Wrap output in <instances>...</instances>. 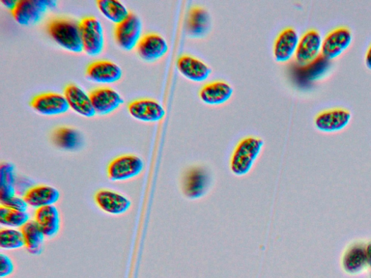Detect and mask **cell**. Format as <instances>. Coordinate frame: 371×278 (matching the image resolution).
<instances>
[{
    "label": "cell",
    "instance_id": "cell-11",
    "mask_svg": "<svg viewBox=\"0 0 371 278\" xmlns=\"http://www.w3.org/2000/svg\"><path fill=\"white\" fill-rule=\"evenodd\" d=\"M31 106L44 116H59L68 112L70 107L64 95L58 93H44L33 98Z\"/></svg>",
    "mask_w": 371,
    "mask_h": 278
},
{
    "label": "cell",
    "instance_id": "cell-2",
    "mask_svg": "<svg viewBox=\"0 0 371 278\" xmlns=\"http://www.w3.org/2000/svg\"><path fill=\"white\" fill-rule=\"evenodd\" d=\"M47 31L56 43L75 53L83 50L79 25L74 21L62 18L50 20Z\"/></svg>",
    "mask_w": 371,
    "mask_h": 278
},
{
    "label": "cell",
    "instance_id": "cell-13",
    "mask_svg": "<svg viewBox=\"0 0 371 278\" xmlns=\"http://www.w3.org/2000/svg\"><path fill=\"white\" fill-rule=\"evenodd\" d=\"M95 201L102 211L113 215L124 214L131 206V201L123 194L108 189L98 191Z\"/></svg>",
    "mask_w": 371,
    "mask_h": 278
},
{
    "label": "cell",
    "instance_id": "cell-12",
    "mask_svg": "<svg viewBox=\"0 0 371 278\" xmlns=\"http://www.w3.org/2000/svg\"><path fill=\"white\" fill-rule=\"evenodd\" d=\"M128 110L134 119L143 122H158L165 115L163 107L158 102L151 99L133 101L129 104Z\"/></svg>",
    "mask_w": 371,
    "mask_h": 278
},
{
    "label": "cell",
    "instance_id": "cell-23",
    "mask_svg": "<svg viewBox=\"0 0 371 278\" xmlns=\"http://www.w3.org/2000/svg\"><path fill=\"white\" fill-rule=\"evenodd\" d=\"M35 221L47 238H53L61 228L59 211L54 205L38 208L35 211Z\"/></svg>",
    "mask_w": 371,
    "mask_h": 278
},
{
    "label": "cell",
    "instance_id": "cell-3",
    "mask_svg": "<svg viewBox=\"0 0 371 278\" xmlns=\"http://www.w3.org/2000/svg\"><path fill=\"white\" fill-rule=\"evenodd\" d=\"M212 184L211 174L201 166H194L184 172L181 180V190L188 200L204 198Z\"/></svg>",
    "mask_w": 371,
    "mask_h": 278
},
{
    "label": "cell",
    "instance_id": "cell-8",
    "mask_svg": "<svg viewBox=\"0 0 371 278\" xmlns=\"http://www.w3.org/2000/svg\"><path fill=\"white\" fill-rule=\"evenodd\" d=\"M142 25L139 18L131 13L122 23L116 25L114 35L117 44L124 49L130 51L136 47L141 39Z\"/></svg>",
    "mask_w": 371,
    "mask_h": 278
},
{
    "label": "cell",
    "instance_id": "cell-30",
    "mask_svg": "<svg viewBox=\"0 0 371 278\" xmlns=\"http://www.w3.org/2000/svg\"><path fill=\"white\" fill-rule=\"evenodd\" d=\"M23 246H25V243L20 231L13 229H2L0 231V247L5 249H16Z\"/></svg>",
    "mask_w": 371,
    "mask_h": 278
},
{
    "label": "cell",
    "instance_id": "cell-18",
    "mask_svg": "<svg viewBox=\"0 0 371 278\" xmlns=\"http://www.w3.org/2000/svg\"><path fill=\"white\" fill-rule=\"evenodd\" d=\"M64 96L70 108L78 115L86 118H93L96 112L90 95L75 85H68L64 90Z\"/></svg>",
    "mask_w": 371,
    "mask_h": 278
},
{
    "label": "cell",
    "instance_id": "cell-20",
    "mask_svg": "<svg viewBox=\"0 0 371 278\" xmlns=\"http://www.w3.org/2000/svg\"><path fill=\"white\" fill-rule=\"evenodd\" d=\"M234 93L232 87L225 81L215 80L204 85L199 95L209 105H220L230 100Z\"/></svg>",
    "mask_w": 371,
    "mask_h": 278
},
{
    "label": "cell",
    "instance_id": "cell-10",
    "mask_svg": "<svg viewBox=\"0 0 371 278\" xmlns=\"http://www.w3.org/2000/svg\"><path fill=\"white\" fill-rule=\"evenodd\" d=\"M352 115L346 109L324 111L315 119L316 128L323 133H335L345 129L350 123Z\"/></svg>",
    "mask_w": 371,
    "mask_h": 278
},
{
    "label": "cell",
    "instance_id": "cell-26",
    "mask_svg": "<svg viewBox=\"0 0 371 278\" xmlns=\"http://www.w3.org/2000/svg\"><path fill=\"white\" fill-rule=\"evenodd\" d=\"M55 145L66 150H76L82 144L81 134L75 129L61 127L57 128L52 134Z\"/></svg>",
    "mask_w": 371,
    "mask_h": 278
},
{
    "label": "cell",
    "instance_id": "cell-5",
    "mask_svg": "<svg viewBox=\"0 0 371 278\" xmlns=\"http://www.w3.org/2000/svg\"><path fill=\"white\" fill-rule=\"evenodd\" d=\"M83 51L96 56L104 48L105 38L100 21L93 16L85 17L78 23Z\"/></svg>",
    "mask_w": 371,
    "mask_h": 278
},
{
    "label": "cell",
    "instance_id": "cell-14",
    "mask_svg": "<svg viewBox=\"0 0 371 278\" xmlns=\"http://www.w3.org/2000/svg\"><path fill=\"white\" fill-rule=\"evenodd\" d=\"M300 37L293 28L288 27L278 35L273 46L275 60L278 63L289 61L295 55Z\"/></svg>",
    "mask_w": 371,
    "mask_h": 278
},
{
    "label": "cell",
    "instance_id": "cell-21",
    "mask_svg": "<svg viewBox=\"0 0 371 278\" xmlns=\"http://www.w3.org/2000/svg\"><path fill=\"white\" fill-rule=\"evenodd\" d=\"M87 75L90 80L96 83H113L122 78L123 72L116 64L107 61H100L88 66Z\"/></svg>",
    "mask_w": 371,
    "mask_h": 278
},
{
    "label": "cell",
    "instance_id": "cell-6",
    "mask_svg": "<svg viewBox=\"0 0 371 278\" xmlns=\"http://www.w3.org/2000/svg\"><path fill=\"white\" fill-rule=\"evenodd\" d=\"M144 167V162L140 157L132 155H122L109 164L107 176L112 181H127L140 175Z\"/></svg>",
    "mask_w": 371,
    "mask_h": 278
},
{
    "label": "cell",
    "instance_id": "cell-24",
    "mask_svg": "<svg viewBox=\"0 0 371 278\" xmlns=\"http://www.w3.org/2000/svg\"><path fill=\"white\" fill-rule=\"evenodd\" d=\"M365 245L356 243L351 245L342 258V267L349 274H355L363 272L367 267Z\"/></svg>",
    "mask_w": 371,
    "mask_h": 278
},
{
    "label": "cell",
    "instance_id": "cell-27",
    "mask_svg": "<svg viewBox=\"0 0 371 278\" xmlns=\"http://www.w3.org/2000/svg\"><path fill=\"white\" fill-rule=\"evenodd\" d=\"M97 5L101 13L117 25L124 21L130 14L126 6L117 0H98Z\"/></svg>",
    "mask_w": 371,
    "mask_h": 278
},
{
    "label": "cell",
    "instance_id": "cell-31",
    "mask_svg": "<svg viewBox=\"0 0 371 278\" xmlns=\"http://www.w3.org/2000/svg\"><path fill=\"white\" fill-rule=\"evenodd\" d=\"M14 271V265L11 259L6 255H0V277H8Z\"/></svg>",
    "mask_w": 371,
    "mask_h": 278
},
{
    "label": "cell",
    "instance_id": "cell-15",
    "mask_svg": "<svg viewBox=\"0 0 371 278\" xmlns=\"http://www.w3.org/2000/svg\"><path fill=\"white\" fill-rule=\"evenodd\" d=\"M136 49L141 59L153 62L164 56L168 50V44L160 35L151 33L141 37Z\"/></svg>",
    "mask_w": 371,
    "mask_h": 278
},
{
    "label": "cell",
    "instance_id": "cell-1",
    "mask_svg": "<svg viewBox=\"0 0 371 278\" xmlns=\"http://www.w3.org/2000/svg\"><path fill=\"white\" fill-rule=\"evenodd\" d=\"M264 142L255 136H247L236 146L230 159V170L238 177L247 175L253 168L254 164L259 157Z\"/></svg>",
    "mask_w": 371,
    "mask_h": 278
},
{
    "label": "cell",
    "instance_id": "cell-35",
    "mask_svg": "<svg viewBox=\"0 0 371 278\" xmlns=\"http://www.w3.org/2000/svg\"><path fill=\"white\" fill-rule=\"evenodd\" d=\"M366 255L368 265L371 267V241L365 245Z\"/></svg>",
    "mask_w": 371,
    "mask_h": 278
},
{
    "label": "cell",
    "instance_id": "cell-16",
    "mask_svg": "<svg viewBox=\"0 0 371 278\" xmlns=\"http://www.w3.org/2000/svg\"><path fill=\"white\" fill-rule=\"evenodd\" d=\"M96 114L107 115L117 110L123 103L121 95L110 88H98L90 94Z\"/></svg>",
    "mask_w": 371,
    "mask_h": 278
},
{
    "label": "cell",
    "instance_id": "cell-25",
    "mask_svg": "<svg viewBox=\"0 0 371 278\" xmlns=\"http://www.w3.org/2000/svg\"><path fill=\"white\" fill-rule=\"evenodd\" d=\"M25 246L32 255H38L42 251L45 236L35 220H30L20 228Z\"/></svg>",
    "mask_w": 371,
    "mask_h": 278
},
{
    "label": "cell",
    "instance_id": "cell-17",
    "mask_svg": "<svg viewBox=\"0 0 371 278\" xmlns=\"http://www.w3.org/2000/svg\"><path fill=\"white\" fill-rule=\"evenodd\" d=\"M23 198L28 206L38 209L54 205L60 199V192L49 186L38 185L28 188Z\"/></svg>",
    "mask_w": 371,
    "mask_h": 278
},
{
    "label": "cell",
    "instance_id": "cell-22",
    "mask_svg": "<svg viewBox=\"0 0 371 278\" xmlns=\"http://www.w3.org/2000/svg\"><path fill=\"white\" fill-rule=\"evenodd\" d=\"M211 16L208 11L201 6H194L188 13V35L192 38L204 37L211 29Z\"/></svg>",
    "mask_w": 371,
    "mask_h": 278
},
{
    "label": "cell",
    "instance_id": "cell-28",
    "mask_svg": "<svg viewBox=\"0 0 371 278\" xmlns=\"http://www.w3.org/2000/svg\"><path fill=\"white\" fill-rule=\"evenodd\" d=\"M16 175L14 167L11 163H3L0 167V202L6 201L16 196Z\"/></svg>",
    "mask_w": 371,
    "mask_h": 278
},
{
    "label": "cell",
    "instance_id": "cell-33",
    "mask_svg": "<svg viewBox=\"0 0 371 278\" xmlns=\"http://www.w3.org/2000/svg\"><path fill=\"white\" fill-rule=\"evenodd\" d=\"M365 64L367 68L371 71V45L367 50L365 59Z\"/></svg>",
    "mask_w": 371,
    "mask_h": 278
},
{
    "label": "cell",
    "instance_id": "cell-32",
    "mask_svg": "<svg viewBox=\"0 0 371 278\" xmlns=\"http://www.w3.org/2000/svg\"><path fill=\"white\" fill-rule=\"evenodd\" d=\"M1 205L23 212H25L28 206L23 198H18L16 196L6 201L2 202Z\"/></svg>",
    "mask_w": 371,
    "mask_h": 278
},
{
    "label": "cell",
    "instance_id": "cell-9",
    "mask_svg": "<svg viewBox=\"0 0 371 278\" xmlns=\"http://www.w3.org/2000/svg\"><path fill=\"white\" fill-rule=\"evenodd\" d=\"M353 42L352 32L348 28L340 27L329 33L323 40L322 54L324 60L337 59Z\"/></svg>",
    "mask_w": 371,
    "mask_h": 278
},
{
    "label": "cell",
    "instance_id": "cell-29",
    "mask_svg": "<svg viewBox=\"0 0 371 278\" xmlns=\"http://www.w3.org/2000/svg\"><path fill=\"white\" fill-rule=\"evenodd\" d=\"M30 221L26 212L16 210L4 205L0 206V224L11 228H21Z\"/></svg>",
    "mask_w": 371,
    "mask_h": 278
},
{
    "label": "cell",
    "instance_id": "cell-34",
    "mask_svg": "<svg viewBox=\"0 0 371 278\" xmlns=\"http://www.w3.org/2000/svg\"><path fill=\"white\" fill-rule=\"evenodd\" d=\"M1 3L12 11L17 5L18 1H14V0H2Z\"/></svg>",
    "mask_w": 371,
    "mask_h": 278
},
{
    "label": "cell",
    "instance_id": "cell-19",
    "mask_svg": "<svg viewBox=\"0 0 371 278\" xmlns=\"http://www.w3.org/2000/svg\"><path fill=\"white\" fill-rule=\"evenodd\" d=\"M177 68L184 77L194 82L204 81L211 73V68L206 63L190 54L179 57Z\"/></svg>",
    "mask_w": 371,
    "mask_h": 278
},
{
    "label": "cell",
    "instance_id": "cell-7",
    "mask_svg": "<svg viewBox=\"0 0 371 278\" xmlns=\"http://www.w3.org/2000/svg\"><path fill=\"white\" fill-rule=\"evenodd\" d=\"M323 39L320 33L314 30L305 32L300 39L295 53L298 65L307 67L316 62L322 54Z\"/></svg>",
    "mask_w": 371,
    "mask_h": 278
},
{
    "label": "cell",
    "instance_id": "cell-4",
    "mask_svg": "<svg viewBox=\"0 0 371 278\" xmlns=\"http://www.w3.org/2000/svg\"><path fill=\"white\" fill-rule=\"evenodd\" d=\"M56 6L54 0H20L11 13L18 23L30 25L39 23L49 9Z\"/></svg>",
    "mask_w": 371,
    "mask_h": 278
}]
</instances>
